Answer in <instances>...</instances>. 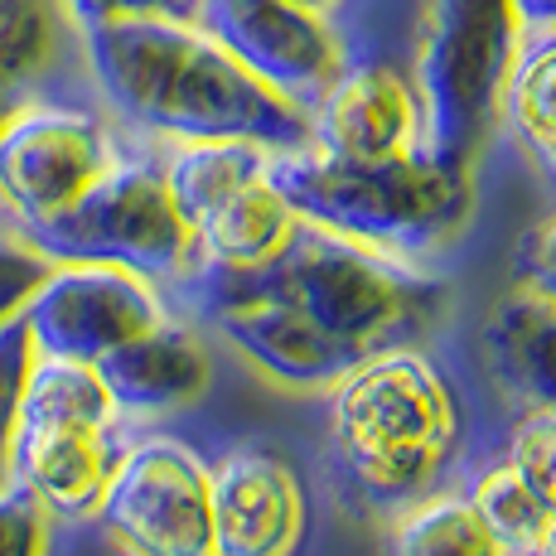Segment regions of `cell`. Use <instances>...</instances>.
<instances>
[{
    "mask_svg": "<svg viewBox=\"0 0 556 556\" xmlns=\"http://www.w3.org/2000/svg\"><path fill=\"white\" fill-rule=\"evenodd\" d=\"M484 358L522 412H556V305L513 291L484 319Z\"/></svg>",
    "mask_w": 556,
    "mask_h": 556,
    "instance_id": "cell-16",
    "label": "cell"
},
{
    "mask_svg": "<svg viewBox=\"0 0 556 556\" xmlns=\"http://www.w3.org/2000/svg\"><path fill=\"white\" fill-rule=\"evenodd\" d=\"M248 276L281 295L315 334H325L354 363L382 349L416 344L445 301V281L426 266L382 256L305 218L286 252Z\"/></svg>",
    "mask_w": 556,
    "mask_h": 556,
    "instance_id": "cell-4",
    "label": "cell"
},
{
    "mask_svg": "<svg viewBox=\"0 0 556 556\" xmlns=\"http://www.w3.org/2000/svg\"><path fill=\"white\" fill-rule=\"evenodd\" d=\"M35 363H39V349L25 315L0 325V489L15 484V431H20V406H25Z\"/></svg>",
    "mask_w": 556,
    "mask_h": 556,
    "instance_id": "cell-21",
    "label": "cell"
},
{
    "mask_svg": "<svg viewBox=\"0 0 556 556\" xmlns=\"http://www.w3.org/2000/svg\"><path fill=\"white\" fill-rule=\"evenodd\" d=\"M301 228V213L286 203V194L271 185V169L242 179L238 189H228L218 203L199 213L189 223L194 238V266L208 271H262L286 252V242Z\"/></svg>",
    "mask_w": 556,
    "mask_h": 556,
    "instance_id": "cell-15",
    "label": "cell"
},
{
    "mask_svg": "<svg viewBox=\"0 0 556 556\" xmlns=\"http://www.w3.org/2000/svg\"><path fill=\"white\" fill-rule=\"evenodd\" d=\"M271 185L305 223H319L339 238H354L363 248L412 266L455 248L475 218L469 165L426 151L378 160V165L334 160L315 146L276 151Z\"/></svg>",
    "mask_w": 556,
    "mask_h": 556,
    "instance_id": "cell-3",
    "label": "cell"
},
{
    "mask_svg": "<svg viewBox=\"0 0 556 556\" xmlns=\"http://www.w3.org/2000/svg\"><path fill=\"white\" fill-rule=\"evenodd\" d=\"M213 469L175 435H146L116 459L98 522L126 556H213Z\"/></svg>",
    "mask_w": 556,
    "mask_h": 556,
    "instance_id": "cell-9",
    "label": "cell"
},
{
    "mask_svg": "<svg viewBox=\"0 0 556 556\" xmlns=\"http://www.w3.org/2000/svg\"><path fill=\"white\" fill-rule=\"evenodd\" d=\"M53 522L59 518L25 484L0 489V556H49Z\"/></svg>",
    "mask_w": 556,
    "mask_h": 556,
    "instance_id": "cell-25",
    "label": "cell"
},
{
    "mask_svg": "<svg viewBox=\"0 0 556 556\" xmlns=\"http://www.w3.org/2000/svg\"><path fill=\"white\" fill-rule=\"evenodd\" d=\"M513 0H426L416 39V92L426 112V155L465 160L498 122V92L518 59Z\"/></svg>",
    "mask_w": 556,
    "mask_h": 556,
    "instance_id": "cell-6",
    "label": "cell"
},
{
    "mask_svg": "<svg viewBox=\"0 0 556 556\" xmlns=\"http://www.w3.org/2000/svg\"><path fill=\"white\" fill-rule=\"evenodd\" d=\"M59 0H0V88L25 98L59 53Z\"/></svg>",
    "mask_w": 556,
    "mask_h": 556,
    "instance_id": "cell-19",
    "label": "cell"
},
{
    "mask_svg": "<svg viewBox=\"0 0 556 556\" xmlns=\"http://www.w3.org/2000/svg\"><path fill=\"white\" fill-rule=\"evenodd\" d=\"M388 556H508L489 532L469 494H426L397 508L388 532Z\"/></svg>",
    "mask_w": 556,
    "mask_h": 556,
    "instance_id": "cell-18",
    "label": "cell"
},
{
    "mask_svg": "<svg viewBox=\"0 0 556 556\" xmlns=\"http://www.w3.org/2000/svg\"><path fill=\"white\" fill-rule=\"evenodd\" d=\"M49 271H53V256L39 252L25 232L15 228L0 232V325L25 315V305L35 301V291L45 286Z\"/></svg>",
    "mask_w": 556,
    "mask_h": 556,
    "instance_id": "cell-23",
    "label": "cell"
},
{
    "mask_svg": "<svg viewBox=\"0 0 556 556\" xmlns=\"http://www.w3.org/2000/svg\"><path fill=\"white\" fill-rule=\"evenodd\" d=\"M126 155L112 122L92 106L25 92L0 116V213L15 232L63 218Z\"/></svg>",
    "mask_w": 556,
    "mask_h": 556,
    "instance_id": "cell-8",
    "label": "cell"
},
{
    "mask_svg": "<svg viewBox=\"0 0 556 556\" xmlns=\"http://www.w3.org/2000/svg\"><path fill=\"white\" fill-rule=\"evenodd\" d=\"M508 465L556 518V412H528L513 426Z\"/></svg>",
    "mask_w": 556,
    "mask_h": 556,
    "instance_id": "cell-22",
    "label": "cell"
},
{
    "mask_svg": "<svg viewBox=\"0 0 556 556\" xmlns=\"http://www.w3.org/2000/svg\"><path fill=\"white\" fill-rule=\"evenodd\" d=\"M68 29L122 25V20H175V25H203L208 0H59Z\"/></svg>",
    "mask_w": 556,
    "mask_h": 556,
    "instance_id": "cell-24",
    "label": "cell"
},
{
    "mask_svg": "<svg viewBox=\"0 0 556 556\" xmlns=\"http://www.w3.org/2000/svg\"><path fill=\"white\" fill-rule=\"evenodd\" d=\"M309 146L358 165L421 155L426 112L416 78L388 59L344 63L329 92L309 106Z\"/></svg>",
    "mask_w": 556,
    "mask_h": 556,
    "instance_id": "cell-12",
    "label": "cell"
},
{
    "mask_svg": "<svg viewBox=\"0 0 556 556\" xmlns=\"http://www.w3.org/2000/svg\"><path fill=\"white\" fill-rule=\"evenodd\" d=\"M465 494H469V504L479 508V518L489 522V532L504 542L508 556H532L538 538L547 532L552 513H547V504H542V498L518 479V469H513V465L489 469V475H479L475 489H465Z\"/></svg>",
    "mask_w": 556,
    "mask_h": 556,
    "instance_id": "cell-20",
    "label": "cell"
},
{
    "mask_svg": "<svg viewBox=\"0 0 556 556\" xmlns=\"http://www.w3.org/2000/svg\"><path fill=\"white\" fill-rule=\"evenodd\" d=\"M122 416H169L194 406L213 382V349L179 309L151 334L92 363Z\"/></svg>",
    "mask_w": 556,
    "mask_h": 556,
    "instance_id": "cell-14",
    "label": "cell"
},
{
    "mask_svg": "<svg viewBox=\"0 0 556 556\" xmlns=\"http://www.w3.org/2000/svg\"><path fill=\"white\" fill-rule=\"evenodd\" d=\"M291 5H305V10H319V15H334L344 0H291Z\"/></svg>",
    "mask_w": 556,
    "mask_h": 556,
    "instance_id": "cell-29",
    "label": "cell"
},
{
    "mask_svg": "<svg viewBox=\"0 0 556 556\" xmlns=\"http://www.w3.org/2000/svg\"><path fill=\"white\" fill-rule=\"evenodd\" d=\"M203 29L252 78H262L305 116L349 63L334 15L291 5V0H208Z\"/></svg>",
    "mask_w": 556,
    "mask_h": 556,
    "instance_id": "cell-11",
    "label": "cell"
},
{
    "mask_svg": "<svg viewBox=\"0 0 556 556\" xmlns=\"http://www.w3.org/2000/svg\"><path fill=\"white\" fill-rule=\"evenodd\" d=\"M522 35H552L556 29V0H513Z\"/></svg>",
    "mask_w": 556,
    "mask_h": 556,
    "instance_id": "cell-27",
    "label": "cell"
},
{
    "mask_svg": "<svg viewBox=\"0 0 556 556\" xmlns=\"http://www.w3.org/2000/svg\"><path fill=\"white\" fill-rule=\"evenodd\" d=\"M213 556H295L305 542V484L291 459L238 445L213 465Z\"/></svg>",
    "mask_w": 556,
    "mask_h": 556,
    "instance_id": "cell-13",
    "label": "cell"
},
{
    "mask_svg": "<svg viewBox=\"0 0 556 556\" xmlns=\"http://www.w3.org/2000/svg\"><path fill=\"white\" fill-rule=\"evenodd\" d=\"M329 397V445L372 504L406 508L435 494L459 455V402L421 344L358 358Z\"/></svg>",
    "mask_w": 556,
    "mask_h": 556,
    "instance_id": "cell-2",
    "label": "cell"
},
{
    "mask_svg": "<svg viewBox=\"0 0 556 556\" xmlns=\"http://www.w3.org/2000/svg\"><path fill=\"white\" fill-rule=\"evenodd\" d=\"M169 315L175 305L165 286L112 262H53L35 301L25 305L39 354L73 363H102L122 344L165 325Z\"/></svg>",
    "mask_w": 556,
    "mask_h": 556,
    "instance_id": "cell-10",
    "label": "cell"
},
{
    "mask_svg": "<svg viewBox=\"0 0 556 556\" xmlns=\"http://www.w3.org/2000/svg\"><path fill=\"white\" fill-rule=\"evenodd\" d=\"M73 35L106 116L141 141H256L266 151L309 146V116L252 78L203 25L122 20Z\"/></svg>",
    "mask_w": 556,
    "mask_h": 556,
    "instance_id": "cell-1",
    "label": "cell"
},
{
    "mask_svg": "<svg viewBox=\"0 0 556 556\" xmlns=\"http://www.w3.org/2000/svg\"><path fill=\"white\" fill-rule=\"evenodd\" d=\"M498 126L518 155L556 185V29L552 35H522L504 92H498Z\"/></svg>",
    "mask_w": 556,
    "mask_h": 556,
    "instance_id": "cell-17",
    "label": "cell"
},
{
    "mask_svg": "<svg viewBox=\"0 0 556 556\" xmlns=\"http://www.w3.org/2000/svg\"><path fill=\"white\" fill-rule=\"evenodd\" d=\"M116 421L122 412L92 363L39 354L20 406L15 484H25L53 518H98L106 479L126 451Z\"/></svg>",
    "mask_w": 556,
    "mask_h": 556,
    "instance_id": "cell-5",
    "label": "cell"
},
{
    "mask_svg": "<svg viewBox=\"0 0 556 556\" xmlns=\"http://www.w3.org/2000/svg\"><path fill=\"white\" fill-rule=\"evenodd\" d=\"M513 291H528L556 305V213L542 218L513 252Z\"/></svg>",
    "mask_w": 556,
    "mask_h": 556,
    "instance_id": "cell-26",
    "label": "cell"
},
{
    "mask_svg": "<svg viewBox=\"0 0 556 556\" xmlns=\"http://www.w3.org/2000/svg\"><path fill=\"white\" fill-rule=\"evenodd\" d=\"M532 556H556V518L547 522V532L538 538V547H532Z\"/></svg>",
    "mask_w": 556,
    "mask_h": 556,
    "instance_id": "cell-28",
    "label": "cell"
},
{
    "mask_svg": "<svg viewBox=\"0 0 556 556\" xmlns=\"http://www.w3.org/2000/svg\"><path fill=\"white\" fill-rule=\"evenodd\" d=\"M25 238L53 262H112L151 276L165 291L194 266V238L169 199L160 155L126 151L63 218Z\"/></svg>",
    "mask_w": 556,
    "mask_h": 556,
    "instance_id": "cell-7",
    "label": "cell"
}]
</instances>
